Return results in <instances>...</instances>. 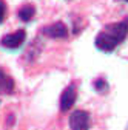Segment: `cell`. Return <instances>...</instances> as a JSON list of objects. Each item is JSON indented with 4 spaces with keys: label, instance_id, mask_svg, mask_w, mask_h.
Returning <instances> with one entry per match:
<instances>
[{
    "label": "cell",
    "instance_id": "4",
    "mask_svg": "<svg viewBox=\"0 0 128 130\" xmlns=\"http://www.w3.org/2000/svg\"><path fill=\"white\" fill-rule=\"evenodd\" d=\"M42 32L45 36L51 37V39H65L68 36V28L65 23L62 22H56L53 25H48L42 29Z\"/></svg>",
    "mask_w": 128,
    "mask_h": 130
},
{
    "label": "cell",
    "instance_id": "6",
    "mask_svg": "<svg viewBox=\"0 0 128 130\" xmlns=\"http://www.w3.org/2000/svg\"><path fill=\"white\" fill-rule=\"evenodd\" d=\"M36 15V8L33 5H23L19 9V19L22 22H29Z\"/></svg>",
    "mask_w": 128,
    "mask_h": 130
},
{
    "label": "cell",
    "instance_id": "2",
    "mask_svg": "<svg viewBox=\"0 0 128 130\" xmlns=\"http://www.w3.org/2000/svg\"><path fill=\"white\" fill-rule=\"evenodd\" d=\"M70 127L71 130H90L91 127V116L85 110H74L70 116Z\"/></svg>",
    "mask_w": 128,
    "mask_h": 130
},
{
    "label": "cell",
    "instance_id": "1",
    "mask_svg": "<svg viewBox=\"0 0 128 130\" xmlns=\"http://www.w3.org/2000/svg\"><path fill=\"white\" fill-rule=\"evenodd\" d=\"M128 36V19L106 25L96 37V46L100 51L111 53Z\"/></svg>",
    "mask_w": 128,
    "mask_h": 130
},
{
    "label": "cell",
    "instance_id": "8",
    "mask_svg": "<svg viewBox=\"0 0 128 130\" xmlns=\"http://www.w3.org/2000/svg\"><path fill=\"white\" fill-rule=\"evenodd\" d=\"M5 15H6V3L5 0H0V23L5 20Z\"/></svg>",
    "mask_w": 128,
    "mask_h": 130
},
{
    "label": "cell",
    "instance_id": "3",
    "mask_svg": "<svg viewBox=\"0 0 128 130\" xmlns=\"http://www.w3.org/2000/svg\"><path fill=\"white\" fill-rule=\"evenodd\" d=\"M25 39H26L25 29H17L14 32H9V34L3 36L0 43H2V46L8 48V50H17V48H20L25 43Z\"/></svg>",
    "mask_w": 128,
    "mask_h": 130
},
{
    "label": "cell",
    "instance_id": "5",
    "mask_svg": "<svg viewBox=\"0 0 128 130\" xmlns=\"http://www.w3.org/2000/svg\"><path fill=\"white\" fill-rule=\"evenodd\" d=\"M76 98H77L76 85L71 84V85H68L65 90H63V93H62V96H60V110H62V111H68V110L74 105Z\"/></svg>",
    "mask_w": 128,
    "mask_h": 130
},
{
    "label": "cell",
    "instance_id": "7",
    "mask_svg": "<svg viewBox=\"0 0 128 130\" xmlns=\"http://www.w3.org/2000/svg\"><path fill=\"white\" fill-rule=\"evenodd\" d=\"M94 90L96 91H99V93H105L108 91V84H106V80L105 79H96L94 80Z\"/></svg>",
    "mask_w": 128,
    "mask_h": 130
},
{
    "label": "cell",
    "instance_id": "9",
    "mask_svg": "<svg viewBox=\"0 0 128 130\" xmlns=\"http://www.w3.org/2000/svg\"><path fill=\"white\" fill-rule=\"evenodd\" d=\"M123 2H128V0H123Z\"/></svg>",
    "mask_w": 128,
    "mask_h": 130
}]
</instances>
